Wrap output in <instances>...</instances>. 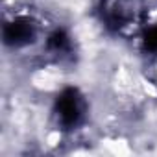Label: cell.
Instances as JSON below:
<instances>
[{
  "instance_id": "6da1fadb",
  "label": "cell",
  "mask_w": 157,
  "mask_h": 157,
  "mask_svg": "<svg viewBox=\"0 0 157 157\" xmlns=\"http://www.w3.org/2000/svg\"><path fill=\"white\" fill-rule=\"evenodd\" d=\"M57 120L65 128H74L83 117V98L76 89H67L61 93L56 104Z\"/></svg>"
},
{
  "instance_id": "3957f363",
  "label": "cell",
  "mask_w": 157,
  "mask_h": 157,
  "mask_svg": "<svg viewBox=\"0 0 157 157\" xmlns=\"http://www.w3.org/2000/svg\"><path fill=\"white\" fill-rule=\"evenodd\" d=\"M144 46L150 52L157 54V24L155 26H150L146 30V33H144Z\"/></svg>"
},
{
  "instance_id": "7a4b0ae2",
  "label": "cell",
  "mask_w": 157,
  "mask_h": 157,
  "mask_svg": "<svg viewBox=\"0 0 157 157\" xmlns=\"http://www.w3.org/2000/svg\"><path fill=\"white\" fill-rule=\"evenodd\" d=\"M4 37H6V43H10L13 46L28 44L35 37V24L30 19H15L13 22L6 24Z\"/></svg>"
}]
</instances>
